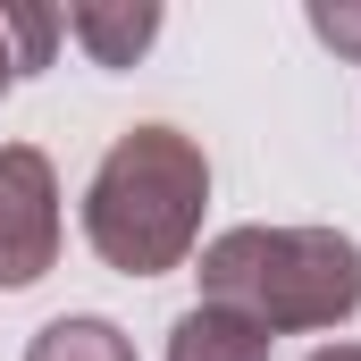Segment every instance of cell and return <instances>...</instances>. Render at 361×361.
Returning a JSON list of instances; mask_svg holds the SVG:
<instances>
[{"label":"cell","mask_w":361,"mask_h":361,"mask_svg":"<svg viewBox=\"0 0 361 361\" xmlns=\"http://www.w3.org/2000/svg\"><path fill=\"white\" fill-rule=\"evenodd\" d=\"M269 328H252L244 311H219V302H193L177 328H169V361H269Z\"/></svg>","instance_id":"5b68a950"},{"label":"cell","mask_w":361,"mask_h":361,"mask_svg":"<svg viewBox=\"0 0 361 361\" xmlns=\"http://www.w3.org/2000/svg\"><path fill=\"white\" fill-rule=\"evenodd\" d=\"M8 85H17V68H8V42H0V92H8Z\"/></svg>","instance_id":"30bf717a"},{"label":"cell","mask_w":361,"mask_h":361,"mask_svg":"<svg viewBox=\"0 0 361 361\" xmlns=\"http://www.w3.org/2000/svg\"><path fill=\"white\" fill-rule=\"evenodd\" d=\"M68 34L85 42L92 68H135L160 42V0H76L68 8Z\"/></svg>","instance_id":"277c9868"},{"label":"cell","mask_w":361,"mask_h":361,"mask_svg":"<svg viewBox=\"0 0 361 361\" xmlns=\"http://www.w3.org/2000/svg\"><path fill=\"white\" fill-rule=\"evenodd\" d=\"M59 169L42 143H0V294H25L59 261Z\"/></svg>","instance_id":"3957f363"},{"label":"cell","mask_w":361,"mask_h":361,"mask_svg":"<svg viewBox=\"0 0 361 361\" xmlns=\"http://www.w3.org/2000/svg\"><path fill=\"white\" fill-rule=\"evenodd\" d=\"M302 25H311L336 59H361V0H311V8H302Z\"/></svg>","instance_id":"ba28073f"},{"label":"cell","mask_w":361,"mask_h":361,"mask_svg":"<svg viewBox=\"0 0 361 361\" xmlns=\"http://www.w3.org/2000/svg\"><path fill=\"white\" fill-rule=\"evenodd\" d=\"M25 361H135V336L118 319H101V311H68V319L34 328Z\"/></svg>","instance_id":"8992f818"},{"label":"cell","mask_w":361,"mask_h":361,"mask_svg":"<svg viewBox=\"0 0 361 361\" xmlns=\"http://www.w3.org/2000/svg\"><path fill=\"white\" fill-rule=\"evenodd\" d=\"M202 302L244 311L269 336L345 328L361 311V244L345 227H227L202 244Z\"/></svg>","instance_id":"7a4b0ae2"},{"label":"cell","mask_w":361,"mask_h":361,"mask_svg":"<svg viewBox=\"0 0 361 361\" xmlns=\"http://www.w3.org/2000/svg\"><path fill=\"white\" fill-rule=\"evenodd\" d=\"M0 42H8V68H17V76H34V68H51V51L68 42V8L0 0Z\"/></svg>","instance_id":"52a82bcc"},{"label":"cell","mask_w":361,"mask_h":361,"mask_svg":"<svg viewBox=\"0 0 361 361\" xmlns=\"http://www.w3.org/2000/svg\"><path fill=\"white\" fill-rule=\"evenodd\" d=\"M311 361H361V345H319Z\"/></svg>","instance_id":"9c48e42d"},{"label":"cell","mask_w":361,"mask_h":361,"mask_svg":"<svg viewBox=\"0 0 361 361\" xmlns=\"http://www.w3.org/2000/svg\"><path fill=\"white\" fill-rule=\"evenodd\" d=\"M210 210V152L185 126H126L85 185V244L118 277H169L202 244Z\"/></svg>","instance_id":"6da1fadb"}]
</instances>
